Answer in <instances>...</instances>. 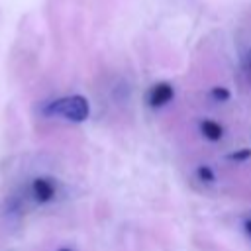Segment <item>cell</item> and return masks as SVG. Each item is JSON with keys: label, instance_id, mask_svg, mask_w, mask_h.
Listing matches in <instances>:
<instances>
[{"label": "cell", "instance_id": "8", "mask_svg": "<svg viewBox=\"0 0 251 251\" xmlns=\"http://www.w3.org/2000/svg\"><path fill=\"white\" fill-rule=\"evenodd\" d=\"M243 69L251 75V51H247V55L243 57Z\"/></svg>", "mask_w": 251, "mask_h": 251}, {"label": "cell", "instance_id": "3", "mask_svg": "<svg viewBox=\"0 0 251 251\" xmlns=\"http://www.w3.org/2000/svg\"><path fill=\"white\" fill-rule=\"evenodd\" d=\"M175 96V88L171 82H157L149 88L147 92V104L151 108H161L165 104H169Z\"/></svg>", "mask_w": 251, "mask_h": 251}, {"label": "cell", "instance_id": "9", "mask_svg": "<svg viewBox=\"0 0 251 251\" xmlns=\"http://www.w3.org/2000/svg\"><path fill=\"white\" fill-rule=\"evenodd\" d=\"M245 231L251 235V220H247V222H245Z\"/></svg>", "mask_w": 251, "mask_h": 251}, {"label": "cell", "instance_id": "4", "mask_svg": "<svg viewBox=\"0 0 251 251\" xmlns=\"http://www.w3.org/2000/svg\"><path fill=\"white\" fill-rule=\"evenodd\" d=\"M200 131L210 141H220L224 137V127L214 120H202L200 122Z\"/></svg>", "mask_w": 251, "mask_h": 251}, {"label": "cell", "instance_id": "5", "mask_svg": "<svg viewBox=\"0 0 251 251\" xmlns=\"http://www.w3.org/2000/svg\"><path fill=\"white\" fill-rule=\"evenodd\" d=\"M196 176H198V180H202V182H214V180H216V175H214V171H212L208 165H200L198 171H196Z\"/></svg>", "mask_w": 251, "mask_h": 251}, {"label": "cell", "instance_id": "1", "mask_svg": "<svg viewBox=\"0 0 251 251\" xmlns=\"http://www.w3.org/2000/svg\"><path fill=\"white\" fill-rule=\"evenodd\" d=\"M41 112L47 118H63L67 122L80 124L90 116V104L84 96L71 94V96H61V98L47 102L41 108Z\"/></svg>", "mask_w": 251, "mask_h": 251}, {"label": "cell", "instance_id": "6", "mask_svg": "<svg viewBox=\"0 0 251 251\" xmlns=\"http://www.w3.org/2000/svg\"><path fill=\"white\" fill-rule=\"evenodd\" d=\"M210 96L216 100V102H227L229 100V90L226 88V86H214L212 90H210Z\"/></svg>", "mask_w": 251, "mask_h": 251}, {"label": "cell", "instance_id": "2", "mask_svg": "<svg viewBox=\"0 0 251 251\" xmlns=\"http://www.w3.org/2000/svg\"><path fill=\"white\" fill-rule=\"evenodd\" d=\"M57 192H59V184L51 176H35L27 186V196L31 198L33 204H39V206L53 202L57 198Z\"/></svg>", "mask_w": 251, "mask_h": 251}, {"label": "cell", "instance_id": "7", "mask_svg": "<svg viewBox=\"0 0 251 251\" xmlns=\"http://www.w3.org/2000/svg\"><path fill=\"white\" fill-rule=\"evenodd\" d=\"M227 159L229 161H247V159H251V149L249 147H241V149H235V151H231L229 155H227Z\"/></svg>", "mask_w": 251, "mask_h": 251}, {"label": "cell", "instance_id": "10", "mask_svg": "<svg viewBox=\"0 0 251 251\" xmlns=\"http://www.w3.org/2000/svg\"><path fill=\"white\" fill-rule=\"evenodd\" d=\"M57 251H73V249H69V247H61V249H57Z\"/></svg>", "mask_w": 251, "mask_h": 251}]
</instances>
